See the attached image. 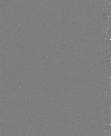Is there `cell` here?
Masks as SVG:
<instances>
[{"mask_svg":"<svg viewBox=\"0 0 111 136\" xmlns=\"http://www.w3.org/2000/svg\"><path fill=\"white\" fill-rule=\"evenodd\" d=\"M20 90H21L20 89L18 90L15 93L14 96V100L17 103V101L18 100L19 105H20L21 103V94Z\"/></svg>","mask_w":111,"mask_h":136,"instance_id":"1","label":"cell"}]
</instances>
